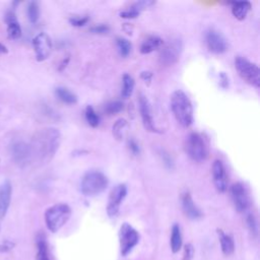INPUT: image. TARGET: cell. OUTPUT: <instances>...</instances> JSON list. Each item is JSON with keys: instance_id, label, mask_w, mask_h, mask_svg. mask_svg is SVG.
Listing matches in <instances>:
<instances>
[{"instance_id": "7", "label": "cell", "mask_w": 260, "mask_h": 260, "mask_svg": "<svg viewBox=\"0 0 260 260\" xmlns=\"http://www.w3.org/2000/svg\"><path fill=\"white\" fill-rule=\"evenodd\" d=\"M183 42L180 39L171 40L160 52L159 62L162 66L169 67L176 64L182 54Z\"/></svg>"}, {"instance_id": "3", "label": "cell", "mask_w": 260, "mask_h": 260, "mask_svg": "<svg viewBox=\"0 0 260 260\" xmlns=\"http://www.w3.org/2000/svg\"><path fill=\"white\" fill-rule=\"evenodd\" d=\"M71 209L66 203H57L50 206L45 212V223L48 230L57 233L70 219Z\"/></svg>"}, {"instance_id": "4", "label": "cell", "mask_w": 260, "mask_h": 260, "mask_svg": "<svg viewBox=\"0 0 260 260\" xmlns=\"http://www.w3.org/2000/svg\"><path fill=\"white\" fill-rule=\"evenodd\" d=\"M185 150L188 157L197 163L204 162L210 154L209 143L201 133L192 132L185 141Z\"/></svg>"}, {"instance_id": "18", "label": "cell", "mask_w": 260, "mask_h": 260, "mask_svg": "<svg viewBox=\"0 0 260 260\" xmlns=\"http://www.w3.org/2000/svg\"><path fill=\"white\" fill-rule=\"evenodd\" d=\"M6 22L8 26V36L10 39L18 40L22 37V28L17 18L15 11H10L7 14Z\"/></svg>"}, {"instance_id": "5", "label": "cell", "mask_w": 260, "mask_h": 260, "mask_svg": "<svg viewBox=\"0 0 260 260\" xmlns=\"http://www.w3.org/2000/svg\"><path fill=\"white\" fill-rule=\"evenodd\" d=\"M109 180L100 171L85 173L80 181V191L84 196H97L106 190Z\"/></svg>"}, {"instance_id": "27", "label": "cell", "mask_w": 260, "mask_h": 260, "mask_svg": "<svg viewBox=\"0 0 260 260\" xmlns=\"http://www.w3.org/2000/svg\"><path fill=\"white\" fill-rule=\"evenodd\" d=\"M84 117H85V120L88 122V124L93 127V128H96L100 125V122H101V118L99 116V114L96 112V110L92 107V106H88L85 108V111H84Z\"/></svg>"}, {"instance_id": "32", "label": "cell", "mask_w": 260, "mask_h": 260, "mask_svg": "<svg viewBox=\"0 0 260 260\" xmlns=\"http://www.w3.org/2000/svg\"><path fill=\"white\" fill-rule=\"evenodd\" d=\"M89 21H90V18L88 16H74L69 19L70 25L76 28L85 26L89 23Z\"/></svg>"}, {"instance_id": "20", "label": "cell", "mask_w": 260, "mask_h": 260, "mask_svg": "<svg viewBox=\"0 0 260 260\" xmlns=\"http://www.w3.org/2000/svg\"><path fill=\"white\" fill-rule=\"evenodd\" d=\"M164 45V41L159 36H149L140 45V53L149 54L151 52L160 49Z\"/></svg>"}, {"instance_id": "28", "label": "cell", "mask_w": 260, "mask_h": 260, "mask_svg": "<svg viewBox=\"0 0 260 260\" xmlns=\"http://www.w3.org/2000/svg\"><path fill=\"white\" fill-rule=\"evenodd\" d=\"M28 19L32 24H37L40 19V8L38 3L31 2L27 8Z\"/></svg>"}, {"instance_id": "22", "label": "cell", "mask_w": 260, "mask_h": 260, "mask_svg": "<svg viewBox=\"0 0 260 260\" xmlns=\"http://www.w3.org/2000/svg\"><path fill=\"white\" fill-rule=\"evenodd\" d=\"M217 233L219 235V239H220V243H221V248L223 253L226 256H230L234 253L235 251V242L234 239L231 235L226 234L223 230L218 229Z\"/></svg>"}, {"instance_id": "23", "label": "cell", "mask_w": 260, "mask_h": 260, "mask_svg": "<svg viewBox=\"0 0 260 260\" xmlns=\"http://www.w3.org/2000/svg\"><path fill=\"white\" fill-rule=\"evenodd\" d=\"M56 97L67 105H74L77 103V97L74 93L65 86H58L55 89Z\"/></svg>"}, {"instance_id": "41", "label": "cell", "mask_w": 260, "mask_h": 260, "mask_svg": "<svg viewBox=\"0 0 260 260\" xmlns=\"http://www.w3.org/2000/svg\"><path fill=\"white\" fill-rule=\"evenodd\" d=\"M8 52H9L8 48L3 43H0V53H2V54H7Z\"/></svg>"}, {"instance_id": "25", "label": "cell", "mask_w": 260, "mask_h": 260, "mask_svg": "<svg viewBox=\"0 0 260 260\" xmlns=\"http://www.w3.org/2000/svg\"><path fill=\"white\" fill-rule=\"evenodd\" d=\"M122 81H123V84H122V90H121V97L123 99H128L131 97L133 90H134V85H135L134 79L130 74L125 73L123 75Z\"/></svg>"}, {"instance_id": "14", "label": "cell", "mask_w": 260, "mask_h": 260, "mask_svg": "<svg viewBox=\"0 0 260 260\" xmlns=\"http://www.w3.org/2000/svg\"><path fill=\"white\" fill-rule=\"evenodd\" d=\"M213 181L215 184L216 189L221 192L225 193L228 190V174L224 163L221 160H216L213 164Z\"/></svg>"}, {"instance_id": "31", "label": "cell", "mask_w": 260, "mask_h": 260, "mask_svg": "<svg viewBox=\"0 0 260 260\" xmlns=\"http://www.w3.org/2000/svg\"><path fill=\"white\" fill-rule=\"evenodd\" d=\"M246 224H247V227H248L250 233L252 234V236L257 237V235H258V224H257L256 217L253 214H248L247 215Z\"/></svg>"}, {"instance_id": "12", "label": "cell", "mask_w": 260, "mask_h": 260, "mask_svg": "<svg viewBox=\"0 0 260 260\" xmlns=\"http://www.w3.org/2000/svg\"><path fill=\"white\" fill-rule=\"evenodd\" d=\"M33 48L37 61L43 62L50 57L53 44H52L51 38L46 33H40L33 39Z\"/></svg>"}, {"instance_id": "6", "label": "cell", "mask_w": 260, "mask_h": 260, "mask_svg": "<svg viewBox=\"0 0 260 260\" xmlns=\"http://www.w3.org/2000/svg\"><path fill=\"white\" fill-rule=\"evenodd\" d=\"M235 68L240 77L248 84L259 89L260 70L256 63L248 60L246 57L237 56L235 58Z\"/></svg>"}, {"instance_id": "39", "label": "cell", "mask_w": 260, "mask_h": 260, "mask_svg": "<svg viewBox=\"0 0 260 260\" xmlns=\"http://www.w3.org/2000/svg\"><path fill=\"white\" fill-rule=\"evenodd\" d=\"M220 84L223 89L229 88V77L225 72L220 73Z\"/></svg>"}, {"instance_id": "17", "label": "cell", "mask_w": 260, "mask_h": 260, "mask_svg": "<svg viewBox=\"0 0 260 260\" xmlns=\"http://www.w3.org/2000/svg\"><path fill=\"white\" fill-rule=\"evenodd\" d=\"M182 209L184 214L190 220H199L203 217L199 207L195 204L191 194L189 192H185L182 195Z\"/></svg>"}, {"instance_id": "26", "label": "cell", "mask_w": 260, "mask_h": 260, "mask_svg": "<svg viewBox=\"0 0 260 260\" xmlns=\"http://www.w3.org/2000/svg\"><path fill=\"white\" fill-rule=\"evenodd\" d=\"M116 45H117V49H118L120 56L125 58L131 53L132 45H131L130 41H128L127 39H125L123 37H118L116 39Z\"/></svg>"}, {"instance_id": "10", "label": "cell", "mask_w": 260, "mask_h": 260, "mask_svg": "<svg viewBox=\"0 0 260 260\" xmlns=\"http://www.w3.org/2000/svg\"><path fill=\"white\" fill-rule=\"evenodd\" d=\"M127 195V186L123 183L117 184L113 187L109 193L107 214L110 218H115L119 214L120 207Z\"/></svg>"}, {"instance_id": "11", "label": "cell", "mask_w": 260, "mask_h": 260, "mask_svg": "<svg viewBox=\"0 0 260 260\" xmlns=\"http://www.w3.org/2000/svg\"><path fill=\"white\" fill-rule=\"evenodd\" d=\"M231 197L235 209L238 213H245L250 206V196L246 186L242 182H237L232 185Z\"/></svg>"}, {"instance_id": "29", "label": "cell", "mask_w": 260, "mask_h": 260, "mask_svg": "<svg viewBox=\"0 0 260 260\" xmlns=\"http://www.w3.org/2000/svg\"><path fill=\"white\" fill-rule=\"evenodd\" d=\"M123 109H124V104L121 101H111L108 104H106L105 108H104V110H105V112L108 115L118 114L121 111H123Z\"/></svg>"}, {"instance_id": "24", "label": "cell", "mask_w": 260, "mask_h": 260, "mask_svg": "<svg viewBox=\"0 0 260 260\" xmlns=\"http://www.w3.org/2000/svg\"><path fill=\"white\" fill-rule=\"evenodd\" d=\"M182 233H181V229L180 226L175 224L172 228V232H171V250L173 253H178L181 248H182Z\"/></svg>"}, {"instance_id": "8", "label": "cell", "mask_w": 260, "mask_h": 260, "mask_svg": "<svg viewBox=\"0 0 260 260\" xmlns=\"http://www.w3.org/2000/svg\"><path fill=\"white\" fill-rule=\"evenodd\" d=\"M139 242L138 232L129 224L124 223L119 231V244L122 256L129 254Z\"/></svg>"}, {"instance_id": "2", "label": "cell", "mask_w": 260, "mask_h": 260, "mask_svg": "<svg viewBox=\"0 0 260 260\" xmlns=\"http://www.w3.org/2000/svg\"><path fill=\"white\" fill-rule=\"evenodd\" d=\"M171 110L176 121L183 127L193 123V106L189 97L181 90L175 91L170 99Z\"/></svg>"}, {"instance_id": "1", "label": "cell", "mask_w": 260, "mask_h": 260, "mask_svg": "<svg viewBox=\"0 0 260 260\" xmlns=\"http://www.w3.org/2000/svg\"><path fill=\"white\" fill-rule=\"evenodd\" d=\"M61 142V134L54 127L40 129L33 136L30 144L32 163L46 164L54 158Z\"/></svg>"}, {"instance_id": "40", "label": "cell", "mask_w": 260, "mask_h": 260, "mask_svg": "<svg viewBox=\"0 0 260 260\" xmlns=\"http://www.w3.org/2000/svg\"><path fill=\"white\" fill-rule=\"evenodd\" d=\"M140 77L141 79L144 81V82H147V83H150L151 79H152V72L150 71H142L140 73Z\"/></svg>"}, {"instance_id": "9", "label": "cell", "mask_w": 260, "mask_h": 260, "mask_svg": "<svg viewBox=\"0 0 260 260\" xmlns=\"http://www.w3.org/2000/svg\"><path fill=\"white\" fill-rule=\"evenodd\" d=\"M11 155L16 165L25 168L32 163L30 144L24 140H15L10 146Z\"/></svg>"}, {"instance_id": "15", "label": "cell", "mask_w": 260, "mask_h": 260, "mask_svg": "<svg viewBox=\"0 0 260 260\" xmlns=\"http://www.w3.org/2000/svg\"><path fill=\"white\" fill-rule=\"evenodd\" d=\"M138 105H139V112H140L142 124H143L145 130H147L149 132H159V130H158L157 126H155L154 121H153L150 104L145 96L140 95Z\"/></svg>"}, {"instance_id": "37", "label": "cell", "mask_w": 260, "mask_h": 260, "mask_svg": "<svg viewBox=\"0 0 260 260\" xmlns=\"http://www.w3.org/2000/svg\"><path fill=\"white\" fill-rule=\"evenodd\" d=\"M139 15H140L139 13L135 12V11L132 10L131 8H129L128 10L123 11V12L120 13V17L123 18V19H135V18H137Z\"/></svg>"}, {"instance_id": "36", "label": "cell", "mask_w": 260, "mask_h": 260, "mask_svg": "<svg viewBox=\"0 0 260 260\" xmlns=\"http://www.w3.org/2000/svg\"><path fill=\"white\" fill-rule=\"evenodd\" d=\"M193 256H194V248H193L192 244L185 245L183 260H192Z\"/></svg>"}, {"instance_id": "38", "label": "cell", "mask_w": 260, "mask_h": 260, "mask_svg": "<svg viewBox=\"0 0 260 260\" xmlns=\"http://www.w3.org/2000/svg\"><path fill=\"white\" fill-rule=\"evenodd\" d=\"M161 157H162V159H163V161H164V164H165L169 169H172L173 166H174V162H173L172 158L169 155V153H166L165 151H163V152L161 153Z\"/></svg>"}, {"instance_id": "21", "label": "cell", "mask_w": 260, "mask_h": 260, "mask_svg": "<svg viewBox=\"0 0 260 260\" xmlns=\"http://www.w3.org/2000/svg\"><path fill=\"white\" fill-rule=\"evenodd\" d=\"M230 5L232 6V14L238 21H244L252 10V5L249 2H234Z\"/></svg>"}, {"instance_id": "35", "label": "cell", "mask_w": 260, "mask_h": 260, "mask_svg": "<svg viewBox=\"0 0 260 260\" xmlns=\"http://www.w3.org/2000/svg\"><path fill=\"white\" fill-rule=\"evenodd\" d=\"M16 244L10 240H6L4 242L0 243V252L2 253H7L10 252L11 250H13L15 248Z\"/></svg>"}, {"instance_id": "19", "label": "cell", "mask_w": 260, "mask_h": 260, "mask_svg": "<svg viewBox=\"0 0 260 260\" xmlns=\"http://www.w3.org/2000/svg\"><path fill=\"white\" fill-rule=\"evenodd\" d=\"M36 260H51L48 242L43 233L36 237Z\"/></svg>"}, {"instance_id": "13", "label": "cell", "mask_w": 260, "mask_h": 260, "mask_svg": "<svg viewBox=\"0 0 260 260\" xmlns=\"http://www.w3.org/2000/svg\"><path fill=\"white\" fill-rule=\"evenodd\" d=\"M205 43L212 53L222 54L229 50V44L227 39L218 31L210 30L205 34Z\"/></svg>"}, {"instance_id": "42", "label": "cell", "mask_w": 260, "mask_h": 260, "mask_svg": "<svg viewBox=\"0 0 260 260\" xmlns=\"http://www.w3.org/2000/svg\"><path fill=\"white\" fill-rule=\"evenodd\" d=\"M0 230H2V226H0Z\"/></svg>"}, {"instance_id": "16", "label": "cell", "mask_w": 260, "mask_h": 260, "mask_svg": "<svg viewBox=\"0 0 260 260\" xmlns=\"http://www.w3.org/2000/svg\"><path fill=\"white\" fill-rule=\"evenodd\" d=\"M13 185L10 180L4 181L0 184V221L4 220L9 212L12 201Z\"/></svg>"}, {"instance_id": "34", "label": "cell", "mask_w": 260, "mask_h": 260, "mask_svg": "<svg viewBox=\"0 0 260 260\" xmlns=\"http://www.w3.org/2000/svg\"><path fill=\"white\" fill-rule=\"evenodd\" d=\"M127 145H128V148H129V150L131 151L132 154L138 155L140 153V146H139V144L137 143V141L135 139H133V138L128 139Z\"/></svg>"}, {"instance_id": "33", "label": "cell", "mask_w": 260, "mask_h": 260, "mask_svg": "<svg viewBox=\"0 0 260 260\" xmlns=\"http://www.w3.org/2000/svg\"><path fill=\"white\" fill-rule=\"evenodd\" d=\"M90 31L93 33V34H97V35H105V34H108L110 32V28L105 25V24H99V25H96L94 27H92L90 29Z\"/></svg>"}, {"instance_id": "30", "label": "cell", "mask_w": 260, "mask_h": 260, "mask_svg": "<svg viewBox=\"0 0 260 260\" xmlns=\"http://www.w3.org/2000/svg\"><path fill=\"white\" fill-rule=\"evenodd\" d=\"M127 127V121L125 119H118L115 124L113 125V135L118 139L121 140L124 136L125 128Z\"/></svg>"}]
</instances>
